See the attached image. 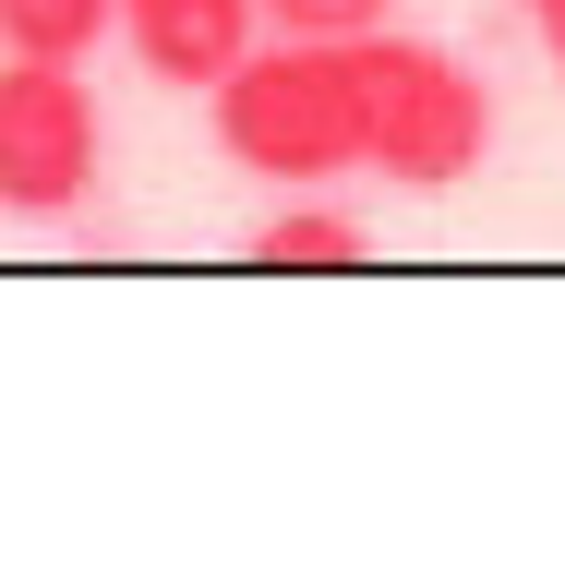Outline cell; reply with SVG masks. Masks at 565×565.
<instances>
[{
  "mask_svg": "<svg viewBox=\"0 0 565 565\" xmlns=\"http://www.w3.org/2000/svg\"><path fill=\"white\" fill-rule=\"evenodd\" d=\"M205 132L253 181H349L361 169V49L349 36H253L205 85Z\"/></svg>",
  "mask_w": 565,
  "mask_h": 565,
  "instance_id": "6da1fadb",
  "label": "cell"
},
{
  "mask_svg": "<svg viewBox=\"0 0 565 565\" xmlns=\"http://www.w3.org/2000/svg\"><path fill=\"white\" fill-rule=\"evenodd\" d=\"M361 49V169L397 193H457L493 157V85L434 36H349Z\"/></svg>",
  "mask_w": 565,
  "mask_h": 565,
  "instance_id": "7a4b0ae2",
  "label": "cell"
},
{
  "mask_svg": "<svg viewBox=\"0 0 565 565\" xmlns=\"http://www.w3.org/2000/svg\"><path fill=\"white\" fill-rule=\"evenodd\" d=\"M109 181V120L85 61H24L0 49V217H73Z\"/></svg>",
  "mask_w": 565,
  "mask_h": 565,
  "instance_id": "3957f363",
  "label": "cell"
},
{
  "mask_svg": "<svg viewBox=\"0 0 565 565\" xmlns=\"http://www.w3.org/2000/svg\"><path fill=\"white\" fill-rule=\"evenodd\" d=\"M253 0H120V36H132V61L157 73V85H181V97H205L228 61L253 49Z\"/></svg>",
  "mask_w": 565,
  "mask_h": 565,
  "instance_id": "277c9868",
  "label": "cell"
},
{
  "mask_svg": "<svg viewBox=\"0 0 565 565\" xmlns=\"http://www.w3.org/2000/svg\"><path fill=\"white\" fill-rule=\"evenodd\" d=\"M97 36H120V0H0V49L24 61H85Z\"/></svg>",
  "mask_w": 565,
  "mask_h": 565,
  "instance_id": "5b68a950",
  "label": "cell"
},
{
  "mask_svg": "<svg viewBox=\"0 0 565 565\" xmlns=\"http://www.w3.org/2000/svg\"><path fill=\"white\" fill-rule=\"evenodd\" d=\"M361 253H373V228L349 205H289V217L253 228V265H361Z\"/></svg>",
  "mask_w": 565,
  "mask_h": 565,
  "instance_id": "8992f818",
  "label": "cell"
},
{
  "mask_svg": "<svg viewBox=\"0 0 565 565\" xmlns=\"http://www.w3.org/2000/svg\"><path fill=\"white\" fill-rule=\"evenodd\" d=\"M265 12V36H373V24H397V0H253Z\"/></svg>",
  "mask_w": 565,
  "mask_h": 565,
  "instance_id": "52a82bcc",
  "label": "cell"
},
{
  "mask_svg": "<svg viewBox=\"0 0 565 565\" xmlns=\"http://www.w3.org/2000/svg\"><path fill=\"white\" fill-rule=\"evenodd\" d=\"M542 36H554V73H565V12H542Z\"/></svg>",
  "mask_w": 565,
  "mask_h": 565,
  "instance_id": "ba28073f",
  "label": "cell"
},
{
  "mask_svg": "<svg viewBox=\"0 0 565 565\" xmlns=\"http://www.w3.org/2000/svg\"><path fill=\"white\" fill-rule=\"evenodd\" d=\"M530 12H565V0H530Z\"/></svg>",
  "mask_w": 565,
  "mask_h": 565,
  "instance_id": "9c48e42d",
  "label": "cell"
}]
</instances>
